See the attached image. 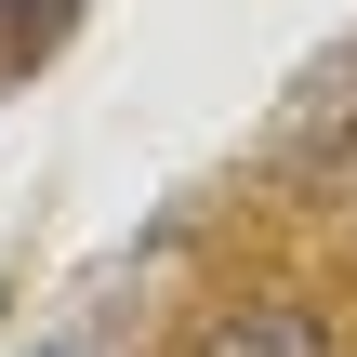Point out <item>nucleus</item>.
Instances as JSON below:
<instances>
[{
  "label": "nucleus",
  "mask_w": 357,
  "mask_h": 357,
  "mask_svg": "<svg viewBox=\"0 0 357 357\" xmlns=\"http://www.w3.org/2000/svg\"><path fill=\"white\" fill-rule=\"evenodd\" d=\"M185 357H344V344H331V318L305 291H238V305H212L185 331Z\"/></svg>",
  "instance_id": "1"
},
{
  "label": "nucleus",
  "mask_w": 357,
  "mask_h": 357,
  "mask_svg": "<svg viewBox=\"0 0 357 357\" xmlns=\"http://www.w3.org/2000/svg\"><path fill=\"white\" fill-rule=\"evenodd\" d=\"M53 26H66V0H0V53H40Z\"/></svg>",
  "instance_id": "2"
}]
</instances>
